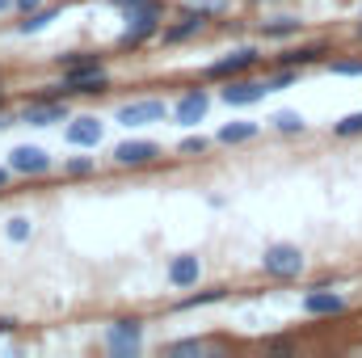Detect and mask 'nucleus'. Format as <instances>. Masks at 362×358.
I'll use <instances>...</instances> for the list:
<instances>
[{"label":"nucleus","instance_id":"obj_1","mask_svg":"<svg viewBox=\"0 0 362 358\" xmlns=\"http://www.w3.org/2000/svg\"><path fill=\"white\" fill-rule=\"evenodd\" d=\"M160 17H165V0H148V4L131 8V13H127V34H122V47L131 51V47H144L148 38L165 34V30H160Z\"/></svg>","mask_w":362,"mask_h":358},{"label":"nucleus","instance_id":"obj_2","mask_svg":"<svg viewBox=\"0 0 362 358\" xmlns=\"http://www.w3.org/2000/svg\"><path fill=\"white\" fill-rule=\"evenodd\" d=\"M139 346H144V325L139 321H114L110 329H105V350L114 358H131L139 354Z\"/></svg>","mask_w":362,"mask_h":358},{"label":"nucleus","instance_id":"obj_3","mask_svg":"<svg viewBox=\"0 0 362 358\" xmlns=\"http://www.w3.org/2000/svg\"><path fill=\"white\" fill-rule=\"evenodd\" d=\"M257 64H262L257 47H240V51H232V55H223V59L206 64V76H211V81H232V76H249Z\"/></svg>","mask_w":362,"mask_h":358},{"label":"nucleus","instance_id":"obj_4","mask_svg":"<svg viewBox=\"0 0 362 358\" xmlns=\"http://www.w3.org/2000/svg\"><path fill=\"white\" fill-rule=\"evenodd\" d=\"M262 266H266L270 278H299L303 274V253L295 245H270L266 258H262Z\"/></svg>","mask_w":362,"mask_h":358},{"label":"nucleus","instance_id":"obj_5","mask_svg":"<svg viewBox=\"0 0 362 358\" xmlns=\"http://www.w3.org/2000/svg\"><path fill=\"white\" fill-rule=\"evenodd\" d=\"M64 85H68V93H105L110 72H105L101 59H93V64H81V68H68Z\"/></svg>","mask_w":362,"mask_h":358},{"label":"nucleus","instance_id":"obj_6","mask_svg":"<svg viewBox=\"0 0 362 358\" xmlns=\"http://www.w3.org/2000/svg\"><path fill=\"white\" fill-rule=\"evenodd\" d=\"M165 114H169V105H165L160 97H148V101L122 105V110L114 114V122H118V127H148V122H160Z\"/></svg>","mask_w":362,"mask_h":358},{"label":"nucleus","instance_id":"obj_7","mask_svg":"<svg viewBox=\"0 0 362 358\" xmlns=\"http://www.w3.org/2000/svg\"><path fill=\"white\" fill-rule=\"evenodd\" d=\"M25 127H51V122H68V101L64 97H38L21 110Z\"/></svg>","mask_w":362,"mask_h":358},{"label":"nucleus","instance_id":"obj_8","mask_svg":"<svg viewBox=\"0 0 362 358\" xmlns=\"http://www.w3.org/2000/svg\"><path fill=\"white\" fill-rule=\"evenodd\" d=\"M8 169H13V173H25V178L51 173V152L38 148V144H21V148L8 152Z\"/></svg>","mask_w":362,"mask_h":358},{"label":"nucleus","instance_id":"obj_9","mask_svg":"<svg viewBox=\"0 0 362 358\" xmlns=\"http://www.w3.org/2000/svg\"><path fill=\"white\" fill-rule=\"evenodd\" d=\"M156 156H160V144H152V139H122V144H114V165H122V169L152 165Z\"/></svg>","mask_w":362,"mask_h":358},{"label":"nucleus","instance_id":"obj_10","mask_svg":"<svg viewBox=\"0 0 362 358\" xmlns=\"http://www.w3.org/2000/svg\"><path fill=\"white\" fill-rule=\"evenodd\" d=\"M219 97H223L228 105H257L262 97H270V85H266V81H249V76H232V81L219 89Z\"/></svg>","mask_w":362,"mask_h":358},{"label":"nucleus","instance_id":"obj_11","mask_svg":"<svg viewBox=\"0 0 362 358\" xmlns=\"http://www.w3.org/2000/svg\"><path fill=\"white\" fill-rule=\"evenodd\" d=\"M206 110H211V93L206 89H189V93H181V101L173 105V118L189 127V122H202Z\"/></svg>","mask_w":362,"mask_h":358},{"label":"nucleus","instance_id":"obj_12","mask_svg":"<svg viewBox=\"0 0 362 358\" xmlns=\"http://www.w3.org/2000/svg\"><path fill=\"white\" fill-rule=\"evenodd\" d=\"M211 13H215L211 4H206V8H185L177 21H173V25L165 30V42H181V38H194V34H198V30L206 25V17H211Z\"/></svg>","mask_w":362,"mask_h":358},{"label":"nucleus","instance_id":"obj_13","mask_svg":"<svg viewBox=\"0 0 362 358\" xmlns=\"http://www.w3.org/2000/svg\"><path fill=\"white\" fill-rule=\"evenodd\" d=\"M68 144H76V148H97V144H101V118H93V114L68 118Z\"/></svg>","mask_w":362,"mask_h":358},{"label":"nucleus","instance_id":"obj_14","mask_svg":"<svg viewBox=\"0 0 362 358\" xmlns=\"http://www.w3.org/2000/svg\"><path fill=\"white\" fill-rule=\"evenodd\" d=\"M303 308L312 312V316H337V312H346V295L341 291H308L303 295Z\"/></svg>","mask_w":362,"mask_h":358},{"label":"nucleus","instance_id":"obj_15","mask_svg":"<svg viewBox=\"0 0 362 358\" xmlns=\"http://www.w3.org/2000/svg\"><path fill=\"white\" fill-rule=\"evenodd\" d=\"M198 274H202L198 258H194V253H181V258H173V266H169V282L185 291V287H194V282H198Z\"/></svg>","mask_w":362,"mask_h":358},{"label":"nucleus","instance_id":"obj_16","mask_svg":"<svg viewBox=\"0 0 362 358\" xmlns=\"http://www.w3.org/2000/svg\"><path fill=\"white\" fill-rule=\"evenodd\" d=\"M59 13H64L59 4H51V8H34V13H25V21L17 25V34H25V38H30V34H38V30H47V25H51V21L59 17Z\"/></svg>","mask_w":362,"mask_h":358},{"label":"nucleus","instance_id":"obj_17","mask_svg":"<svg viewBox=\"0 0 362 358\" xmlns=\"http://www.w3.org/2000/svg\"><path fill=\"white\" fill-rule=\"evenodd\" d=\"M299 30H303L299 17H270V21H262V34L266 38H295Z\"/></svg>","mask_w":362,"mask_h":358},{"label":"nucleus","instance_id":"obj_18","mask_svg":"<svg viewBox=\"0 0 362 358\" xmlns=\"http://www.w3.org/2000/svg\"><path fill=\"white\" fill-rule=\"evenodd\" d=\"M257 122H232L223 131H215V144H245V139H257Z\"/></svg>","mask_w":362,"mask_h":358},{"label":"nucleus","instance_id":"obj_19","mask_svg":"<svg viewBox=\"0 0 362 358\" xmlns=\"http://www.w3.org/2000/svg\"><path fill=\"white\" fill-rule=\"evenodd\" d=\"M270 127L278 131V135H303V127H308V122H303L295 110H278V114L270 118Z\"/></svg>","mask_w":362,"mask_h":358},{"label":"nucleus","instance_id":"obj_20","mask_svg":"<svg viewBox=\"0 0 362 358\" xmlns=\"http://www.w3.org/2000/svg\"><path fill=\"white\" fill-rule=\"evenodd\" d=\"M329 47H299V51H282L278 55V64L282 68H299V64H312V59H320Z\"/></svg>","mask_w":362,"mask_h":358},{"label":"nucleus","instance_id":"obj_21","mask_svg":"<svg viewBox=\"0 0 362 358\" xmlns=\"http://www.w3.org/2000/svg\"><path fill=\"white\" fill-rule=\"evenodd\" d=\"M169 358H194V354H206V342H194V337H181V342H169L165 346Z\"/></svg>","mask_w":362,"mask_h":358},{"label":"nucleus","instance_id":"obj_22","mask_svg":"<svg viewBox=\"0 0 362 358\" xmlns=\"http://www.w3.org/2000/svg\"><path fill=\"white\" fill-rule=\"evenodd\" d=\"M228 291H202V295H189V299H181L177 312H189V308H202V304H219Z\"/></svg>","mask_w":362,"mask_h":358},{"label":"nucleus","instance_id":"obj_23","mask_svg":"<svg viewBox=\"0 0 362 358\" xmlns=\"http://www.w3.org/2000/svg\"><path fill=\"white\" fill-rule=\"evenodd\" d=\"M295 76H299L295 68H282V64H278L270 76H266V85H270V93H274V89H286V85H295Z\"/></svg>","mask_w":362,"mask_h":358},{"label":"nucleus","instance_id":"obj_24","mask_svg":"<svg viewBox=\"0 0 362 358\" xmlns=\"http://www.w3.org/2000/svg\"><path fill=\"white\" fill-rule=\"evenodd\" d=\"M206 148H211V139H206V135H189V139H181V144H177L181 156H198V152H206Z\"/></svg>","mask_w":362,"mask_h":358},{"label":"nucleus","instance_id":"obj_25","mask_svg":"<svg viewBox=\"0 0 362 358\" xmlns=\"http://www.w3.org/2000/svg\"><path fill=\"white\" fill-rule=\"evenodd\" d=\"M333 135H341V139H346V135H362V114H346V118L333 127Z\"/></svg>","mask_w":362,"mask_h":358},{"label":"nucleus","instance_id":"obj_26","mask_svg":"<svg viewBox=\"0 0 362 358\" xmlns=\"http://www.w3.org/2000/svg\"><path fill=\"white\" fill-rule=\"evenodd\" d=\"M8 241H30V219L25 215H17V219H8Z\"/></svg>","mask_w":362,"mask_h":358},{"label":"nucleus","instance_id":"obj_27","mask_svg":"<svg viewBox=\"0 0 362 358\" xmlns=\"http://www.w3.org/2000/svg\"><path fill=\"white\" fill-rule=\"evenodd\" d=\"M337 76H362V59H333L329 64Z\"/></svg>","mask_w":362,"mask_h":358},{"label":"nucleus","instance_id":"obj_28","mask_svg":"<svg viewBox=\"0 0 362 358\" xmlns=\"http://www.w3.org/2000/svg\"><path fill=\"white\" fill-rule=\"evenodd\" d=\"M68 173H72V178H81V173H93V156H76V161H68Z\"/></svg>","mask_w":362,"mask_h":358},{"label":"nucleus","instance_id":"obj_29","mask_svg":"<svg viewBox=\"0 0 362 358\" xmlns=\"http://www.w3.org/2000/svg\"><path fill=\"white\" fill-rule=\"evenodd\" d=\"M266 350H274V354H291L295 346H291L286 337H270V342H266Z\"/></svg>","mask_w":362,"mask_h":358},{"label":"nucleus","instance_id":"obj_30","mask_svg":"<svg viewBox=\"0 0 362 358\" xmlns=\"http://www.w3.org/2000/svg\"><path fill=\"white\" fill-rule=\"evenodd\" d=\"M34 8H42V0H13V13H34Z\"/></svg>","mask_w":362,"mask_h":358},{"label":"nucleus","instance_id":"obj_31","mask_svg":"<svg viewBox=\"0 0 362 358\" xmlns=\"http://www.w3.org/2000/svg\"><path fill=\"white\" fill-rule=\"evenodd\" d=\"M139 4H148V0H114L118 13H131V8H139Z\"/></svg>","mask_w":362,"mask_h":358},{"label":"nucleus","instance_id":"obj_32","mask_svg":"<svg viewBox=\"0 0 362 358\" xmlns=\"http://www.w3.org/2000/svg\"><path fill=\"white\" fill-rule=\"evenodd\" d=\"M13 329H17V321L13 316H0V333H13Z\"/></svg>","mask_w":362,"mask_h":358},{"label":"nucleus","instance_id":"obj_33","mask_svg":"<svg viewBox=\"0 0 362 358\" xmlns=\"http://www.w3.org/2000/svg\"><path fill=\"white\" fill-rule=\"evenodd\" d=\"M8 178H13V169H8V165H4V169H0V190H4V185H8Z\"/></svg>","mask_w":362,"mask_h":358},{"label":"nucleus","instance_id":"obj_34","mask_svg":"<svg viewBox=\"0 0 362 358\" xmlns=\"http://www.w3.org/2000/svg\"><path fill=\"white\" fill-rule=\"evenodd\" d=\"M4 8H13V0H0V13H4Z\"/></svg>","mask_w":362,"mask_h":358},{"label":"nucleus","instance_id":"obj_35","mask_svg":"<svg viewBox=\"0 0 362 358\" xmlns=\"http://www.w3.org/2000/svg\"><path fill=\"white\" fill-rule=\"evenodd\" d=\"M354 34H358V38H362V21H358V30H354Z\"/></svg>","mask_w":362,"mask_h":358},{"label":"nucleus","instance_id":"obj_36","mask_svg":"<svg viewBox=\"0 0 362 358\" xmlns=\"http://www.w3.org/2000/svg\"><path fill=\"white\" fill-rule=\"evenodd\" d=\"M0 101H4V93H0Z\"/></svg>","mask_w":362,"mask_h":358}]
</instances>
